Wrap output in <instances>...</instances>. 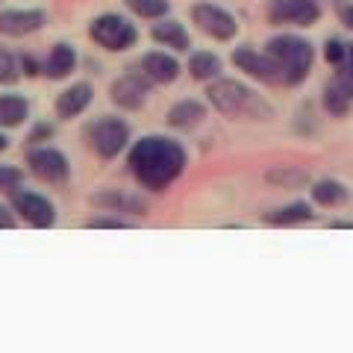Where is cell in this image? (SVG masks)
Returning a JSON list of instances; mask_svg holds the SVG:
<instances>
[{"instance_id":"obj_27","label":"cell","mask_w":353,"mask_h":353,"mask_svg":"<svg viewBox=\"0 0 353 353\" xmlns=\"http://www.w3.org/2000/svg\"><path fill=\"white\" fill-rule=\"evenodd\" d=\"M265 183L280 185V189H294V185H306L309 183V174L292 168V165H283V168L265 171Z\"/></svg>"},{"instance_id":"obj_11","label":"cell","mask_w":353,"mask_h":353,"mask_svg":"<svg viewBox=\"0 0 353 353\" xmlns=\"http://www.w3.org/2000/svg\"><path fill=\"white\" fill-rule=\"evenodd\" d=\"M230 62L236 65V71L248 74L250 80H256L262 85H283L280 68L268 50L250 48V44H239V48H233V53H230Z\"/></svg>"},{"instance_id":"obj_4","label":"cell","mask_w":353,"mask_h":353,"mask_svg":"<svg viewBox=\"0 0 353 353\" xmlns=\"http://www.w3.org/2000/svg\"><path fill=\"white\" fill-rule=\"evenodd\" d=\"M85 145L92 148L97 159H103V162L118 159L132 145L130 121L121 115H97L94 121L85 124Z\"/></svg>"},{"instance_id":"obj_22","label":"cell","mask_w":353,"mask_h":353,"mask_svg":"<svg viewBox=\"0 0 353 353\" xmlns=\"http://www.w3.org/2000/svg\"><path fill=\"white\" fill-rule=\"evenodd\" d=\"M185 71H189V77L194 83H212L224 74V59L212 50H189Z\"/></svg>"},{"instance_id":"obj_28","label":"cell","mask_w":353,"mask_h":353,"mask_svg":"<svg viewBox=\"0 0 353 353\" xmlns=\"http://www.w3.org/2000/svg\"><path fill=\"white\" fill-rule=\"evenodd\" d=\"M53 136H57V121L39 118L36 124L30 127L24 141H27V148H32V145H48V141H53Z\"/></svg>"},{"instance_id":"obj_18","label":"cell","mask_w":353,"mask_h":353,"mask_svg":"<svg viewBox=\"0 0 353 353\" xmlns=\"http://www.w3.org/2000/svg\"><path fill=\"white\" fill-rule=\"evenodd\" d=\"M318 218L315 212V203L312 201H292V203H283L277 209H268L262 215V224L268 227H303V224H312Z\"/></svg>"},{"instance_id":"obj_6","label":"cell","mask_w":353,"mask_h":353,"mask_svg":"<svg viewBox=\"0 0 353 353\" xmlns=\"http://www.w3.org/2000/svg\"><path fill=\"white\" fill-rule=\"evenodd\" d=\"M27 174H32L44 185H68L71 180V159L68 153L53 148V145H32L24 153Z\"/></svg>"},{"instance_id":"obj_36","label":"cell","mask_w":353,"mask_h":353,"mask_svg":"<svg viewBox=\"0 0 353 353\" xmlns=\"http://www.w3.org/2000/svg\"><path fill=\"white\" fill-rule=\"evenodd\" d=\"M9 148H12V141H9V136H6V130H0V153H6Z\"/></svg>"},{"instance_id":"obj_12","label":"cell","mask_w":353,"mask_h":353,"mask_svg":"<svg viewBox=\"0 0 353 353\" xmlns=\"http://www.w3.org/2000/svg\"><path fill=\"white\" fill-rule=\"evenodd\" d=\"M48 24V12L41 6H6L0 9V36L6 39H27L36 36Z\"/></svg>"},{"instance_id":"obj_23","label":"cell","mask_w":353,"mask_h":353,"mask_svg":"<svg viewBox=\"0 0 353 353\" xmlns=\"http://www.w3.org/2000/svg\"><path fill=\"white\" fill-rule=\"evenodd\" d=\"M30 97L18 94V92H6L0 94V130H15L24 127L30 118Z\"/></svg>"},{"instance_id":"obj_14","label":"cell","mask_w":353,"mask_h":353,"mask_svg":"<svg viewBox=\"0 0 353 353\" xmlns=\"http://www.w3.org/2000/svg\"><path fill=\"white\" fill-rule=\"evenodd\" d=\"M92 206L97 209V212H118V215H148L150 212V203H148V197H141V194H130V192H118V189H97L92 197Z\"/></svg>"},{"instance_id":"obj_1","label":"cell","mask_w":353,"mask_h":353,"mask_svg":"<svg viewBox=\"0 0 353 353\" xmlns=\"http://www.w3.org/2000/svg\"><path fill=\"white\" fill-rule=\"evenodd\" d=\"M185 168H189V150L183 141L165 132H148L127 150V171L150 194L168 192Z\"/></svg>"},{"instance_id":"obj_29","label":"cell","mask_w":353,"mask_h":353,"mask_svg":"<svg viewBox=\"0 0 353 353\" xmlns=\"http://www.w3.org/2000/svg\"><path fill=\"white\" fill-rule=\"evenodd\" d=\"M27 171L18 168V165H0V194H12L15 189L24 185Z\"/></svg>"},{"instance_id":"obj_25","label":"cell","mask_w":353,"mask_h":353,"mask_svg":"<svg viewBox=\"0 0 353 353\" xmlns=\"http://www.w3.org/2000/svg\"><path fill=\"white\" fill-rule=\"evenodd\" d=\"M83 227L85 230H132L136 221L127 215H118V212H97L94 209V215H88L83 221Z\"/></svg>"},{"instance_id":"obj_17","label":"cell","mask_w":353,"mask_h":353,"mask_svg":"<svg viewBox=\"0 0 353 353\" xmlns=\"http://www.w3.org/2000/svg\"><path fill=\"white\" fill-rule=\"evenodd\" d=\"M150 39H153V44H159V48L176 53V57L192 50V32L185 30V24H180L176 18H159V21H153Z\"/></svg>"},{"instance_id":"obj_19","label":"cell","mask_w":353,"mask_h":353,"mask_svg":"<svg viewBox=\"0 0 353 353\" xmlns=\"http://www.w3.org/2000/svg\"><path fill=\"white\" fill-rule=\"evenodd\" d=\"M41 62H44V77L53 83H59V80H68V77L77 71L80 53H77V48L71 41H57Z\"/></svg>"},{"instance_id":"obj_21","label":"cell","mask_w":353,"mask_h":353,"mask_svg":"<svg viewBox=\"0 0 353 353\" xmlns=\"http://www.w3.org/2000/svg\"><path fill=\"white\" fill-rule=\"evenodd\" d=\"M347 197H350L347 185L336 180V176H321V180L309 183V201L321 209H336L341 203H347Z\"/></svg>"},{"instance_id":"obj_37","label":"cell","mask_w":353,"mask_h":353,"mask_svg":"<svg viewBox=\"0 0 353 353\" xmlns=\"http://www.w3.org/2000/svg\"><path fill=\"white\" fill-rule=\"evenodd\" d=\"M321 3H324V0H321Z\"/></svg>"},{"instance_id":"obj_7","label":"cell","mask_w":353,"mask_h":353,"mask_svg":"<svg viewBox=\"0 0 353 353\" xmlns=\"http://www.w3.org/2000/svg\"><path fill=\"white\" fill-rule=\"evenodd\" d=\"M189 15H192V24L201 30L206 39H212V41L227 44V41H233L239 36L236 15L230 12L227 6L212 3V0H194L192 9H189Z\"/></svg>"},{"instance_id":"obj_30","label":"cell","mask_w":353,"mask_h":353,"mask_svg":"<svg viewBox=\"0 0 353 353\" xmlns=\"http://www.w3.org/2000/svg\"><path fill=\"white\" fill-rule=\"evenodd\" d=\"M321 57H324L327 65L339 68V65L345 62V57H347V41L339 39V36H330V39L324 41V48H321Z\"/></svg>"},{"instance_id":"obj_8","label":"cell","mask_w":353,"mask_h":353,"mask_svg":"<svg viewBox=\"0 0 353 353\" xmlns=\"http://www.w3.org/2000/svg\"><path fill=\"white\" fill-rule=\"evenodd\" d=\"M9 206H12V212L18 215V221H24L27 227L32 230H50L57 224V203L50 201L44 192H36V189H15L9 194Z\"/></svg>"},{"instance_id":"obj_10","label":"cell","mask_w":353,"mask_h":353,"mask_svg":"<svg viewBox=\"0 0 353 353\" xmlns=\"http://www.w3.org/2000/svg\"><path fill=\"white\" fill-rule=\"evenodd\" d=\"M150 92H153V83L139 68H132V71L127 68L124 74H118L109 83V101L121 112H139V109H145Z\"/></svg>"},{"instance_id":"obj_34","label":"cell","mask_w":353,"mask_h":353,"mask_svg":"<svg viewBox=\"0 0 353 353\" xmlns=\"http://www.w3.org/2000/svg\"><path fill=\"white\" fill-rule=\"evenodd\" d=\"M15 224H18V215L12 212V206L0 203V230H15Z\"/></svg>"},{"instance_id":"obj_5","label":"cell","mask_w":353,"mask_h":353,"mask_svg":"<svg viewBox=\"0 0 353 353\" xmlns=\"http://www.w3.org/2000/svg\"><path fill=\"white\" fill-rule=\"evenodd\" d=\"M88 39L106 53H127L139 44V24L124 12H101L88 21Z\"/></svg>"},{"instance_id":"obj_3","label":"cell","mask_w":353,"mask_h":353,"mask_svg":"<svg viewBox=\"0 0 353 353\" xmlns=\"http://www.w3.org/2000/svg\"><path fill=\"white\" fill-rule=\"evenodd\" d=\"M265 50L274 57L283 77L285 88H297L309 80V74L315 68V44L309 41L306 36H297V32H277L265 41Z\"/></svg>"},{"instance_id":"obj_26","label":"cell","mask_w":353,"mask_h":353,"mask_svg":"<svg viewBox=\"0 0 353 353\" xmlns=\"http://www.w3.org/2000/svg\"><path fill=\"white\" fill-rule=\"evenodd\" d=\"M21 80H24V74H21V57L12 48L0 44V85H15Z\"/></svg>"},{"instance_id":"obj_33","label":"cell","mask_w":353,"mask_h":353,"mask_svg":"<svg viewBox=\"0 0 353 353\" xmlns=\"http://www.w3.org/2000/svg\"><path fill=\"white\" fill-rule=\"evenodd\" d=\"M336 74L353 88V41H347V57H345V62H341L339 68H336Z\"/></svg>"},{"instance_id":"obj_31","label":"cell","mask_w":353,"mask_h":353,"mask_svg":"<svg viewBox=\"0 0 353 353\" xmlns=\"http://www.w3.org/2000/svg\"><path fill=\"white\" fill-rule=\"evenodd\" d=\"M18 57H21V74H24V80L44 77V62L39 57H32V53H18Z\"/></svg>"},{"instance_id":"obj_9","label":"cell","mask_w":353,"mask_h":353,"mask_svg":"<svg viewBox=\"0 0 353 353\" xmlns=\"http://www.w3.org/2000/svg\"><path fill=\"white\" fill-rule=\"evenodd\" d=\"M268 24L274 27H294V30H306L315 27L324 15L321 0H268Z\"/></svg>"},{"instance_id":"obj_24","label":"cell","mask_w":353,"mask_h":353,"mask_svg":"<svg viewBox=\"0 0 353 353\" xmlns=\"http://www.w3.org/2000/svg\"><path fill=\"white\" fill-rule=\"evenodd\" d=\"M127 12L141 21H159L171 15V0H124Z\"/></svg>"},{"instance_id":"obj_15","label":"cell","mask_w":353,"mask_h":353,"mask_svg":"<svg viewBox=\"0 0 353 353\" xmlns=\"http://www.w3.org/2000/svg\"><path fill=\"white\" fill-rule=\"evenodd\" d=\"M139 71L145 74L153 85H171V83L180 80L183 65H180V59H176V53L159 48V50H148V53H141V59H139Z\"/></svg>"},{"instance_id":"obj_35","label":"cell","mask_w":353,"mask_h":353,"mask_svg":"<svg viewBox=\"0 0 353 353\" xmlns=\"http://www.w3.org/2000/svg\"><path fill=\"white\" fill-rule=\"evenodd\" d=\"M327 227L330 230H353V218H333Z\"/></svg>"},{"instance_id":"obj_13","label":"cell","mask_w":353,"mask_h":353,"mask_svg":"<svg viewBox=\"0 0 353 353\" xmlns=\"http://www.w3.org/2000/svg\"><path fill=\"white\" fill-rule=\"evenodd\" d=\"M92 103H94V85L88 80H77L53 97V115H57L59 124H71V121L85 115Z\"/></svg>"},{"instance_id":"obj_20","label":"cell","mask_w":353,"mask_h":353,"mask_svg":"<svg viewBox=\"0 0 353 353\" xmlns=\"http://www.w3.org/2000/svg\"><path fill=\"white\" fill-rule=\"evenodd\" d=\"M321 106L330 118H347L353 112V88L341 80L339 74H333L330 80L324 83V92H321Z\"/></svg>"},{"instance_id":"obj_2","label":"cell","mask_w":353,"mask_h":353,"mask_svg":"<svg viewBox=\"0 0 353 353\" xmlns=\"http://www.w3.org/2000/svg\"><path fill=\"white\" fill-rule=\"evenodd\" d=\"M206 103L209 109H215L218 115H224L230 121H256V124H262V121L274 118V106L265 101L256 88L224 74L218 80L206 83Z\"/></svg>"},{"instance_id":"obj_16","label":"cell","mask_w":353,"mask_h":353,"mask_svg":"<svg viewBox=\"0 0 353 353\" xmlns=\"http://www.w3.org/2000/svg\"><path fill=\"white\" fill-rule=\"evenodd\" d=\"M209 115V103L203 101H194V97H183V101H176L168 106V112H165V124L176 132H192L197 130L206 121Z\"/></svg>"},{"instance_id":"obj_32","label":"cell","mask_w":353,"mask_h":353,"mask_svg":"<svg viewBox=\"0 0 353 353\" xmlns=\"http://www.w3.org/2000/svg\"><path fill=\"white\" fill-rule=\"evenodd\" d=\"M336 15H339V24L347 32H353V0H336Z\"/></svg>"}]
</instances>
